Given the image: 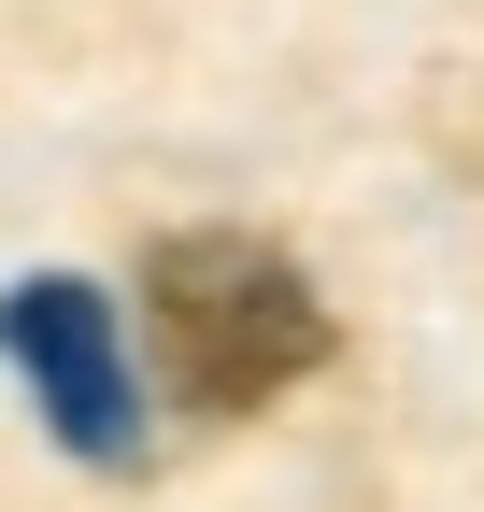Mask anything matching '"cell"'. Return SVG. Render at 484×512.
Wrapping results in <instances>:
<instances>
[{
	"label": "cell",
	"instance_id": "1",
	"mask_svg": "<svg viewBox=\"0 0 484 512\" xmlns=\"http://www.w3.org/2000/svg\"><path fill=\"white\" fill-rule=\"evenodd\" d=\"M143 328H157V370L186 413H271L285 384L328 370V299L285 242L257 228H186L143 256Z\"/></svg>",
	"mask_w": 484,
	"mask_h": 512
},
{
	"label": "cell",
	"instance_id": "2",
	"mask_svg": "<svg viewBox=\"0 0 484 512\" xmlns=\"http://www.w3.org/2000/svg\"><path fill=\"white\" fill-rule=\"evenodd\" d=\"M0 356H15L29 413L72 441L86 470H129L143 456V370H129V328H114L100 285H72V271L0 285Z\"/></svg>",
	"mask_w": 484,
	"mask_h": 512
}]
</instances>
